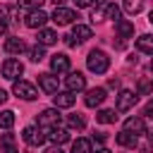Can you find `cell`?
I'll list each match as a JSON object with an SVG mask.
<instances>
[{"label": "cell", "instance_id": "obj_20", "mask_svg": "<svg viewBox=\"0 0 153 153\" xmlns=\"http://www.w3.org/2000/svg\"><path fill=\"white\" fill-rule=\"evenodd\" d=\"M57 41V33L53 29H38V43L41 45H53Z\"/></svg>", "mask_w": 153, "mask_h": 153}, {"label": "cell", "instance_id": "obj_21", "mask_svg": "<svg viewBox=\"0 0 153 153\" xmlns=\"http://www.w3.org/2000/svg\"><path fill=\"white\" fill-rule=\"evenodd\" d=\"M117 33H120L122 38L134 36V24H131V22H127V19H117Z\"/></svg>", "mask_w": 153, "mask_h": 153}, {"label": "cell", "instance_id": "obj_36", "mask_svg": "<svg viewBox=\"0 0 153 153\" xmlns=\"http://www.w3.org/2000/svg\"><path fill=\"white\" fill-rule=\"evenodd\" d=\"M93 141H96V143H103V141H105V134H100V131L93 134Z\"/></svg>", "mask_w": 153, "mask_h": 153}, {"label": "cell", "instance_id": "obj_31", "mask_svg": "<svg viewBox=\"0 0 153 153\" xmlns=\"http://www.w3.org/2000/svg\"><path fill=\"white\" fill-rule=\"evenodd\" d=\"M12 143H14V136L12 134H2L0 136V146H12Z\"/></svg>", "mask_w": 153, "mask_h": 153}, {"label": "cell", "instance_id": "obj_11", "mask_svg": "<svg viewBox=\"0 0 153 153\" xmlns=\"http://www.w3.org/2000/svg\"><path fill=\"white\" fill-rule=\"evenodd\" d=\"M105 100V88H88L86 91V96H84V103H86V108H98L100 103Z\"/></svg>", "mask_w": 153, "mask_h": 153}, {"label": "cell", "instance_id": "obj_15", "mask_svg": "<svg viewBox=\"0 0 153 153\" xmlns=\"http://www.w3.org/2000/svg\"><path fill=\"white\" fill-rule=\"evenodd\" d=\"M124 129L139 136V134H146V122H143L141 117H129V120L124 122Z\"/></svg>", "mask_w": 153, "mask_h": 153}, {"label": "cell", "instance_id": "obj_33", "mask_svg": "<svg viewBox=\"0 0 153 153\" xmlns=\"http://www.w3.org/2000/svg\"><path fill=\"white\" fill-rule=\"evenodd\" d=\"M5 33H7V19L0 14V36H5Z\"/></svg>", "mask_w": 153, "mask_h": 153}, {"label": "cell", "instance_id": "obj_23", "mask_svg": "<svg viewBox=\"0 0 153 153\" xmlns=\"http://www.w3.org/2000/svg\"><path fill=\"white\" fill-rule=\"evenodd\" d=\"M12 127H14V112L2 110L0 112V129H12Z\"/></svg>", "mask_w": 153, "mask_h": 153}, {"label": "cell", "instance_id": "obj_9", "mask_svg": "<svg viewBox=\"0 0 153 153\" xmlns=\"http://www.w3.org/2000/svg\"><path fill=\"white\" fill-rule=\"evenodd\" d=\"M67 91H72V93H76V91H84L86 88V76L81 74V72H69V76H67Z\"/></svg>", "mask_w": 153, "mask_h": 153}, {"label": "cell", "instance_id": "obj_12", "mask_svg": "<svg viewBox=\"0 0 153 153\" xmlns=\"http://www.w3.org/2000/svg\"><path fill=\"white\" fill-rule=\"evenodd\" d=\"M74 100H76V96H74L72 91H57V93L53 96L55 108H72V105H74Z\"/></svg>", "mask_w": 153, "mask_h": 153}, {"label": "cell", "instance_id": "obj_2", "mask_svg": "<svg viewBox=\"0 0 153 153\" xmlns=\"http://www.w3.org/2000/svg\"><path fill=\"white\" fill-rule=\"evenodd\" d=\"M38 127L41 129H53V127H60V122H62V115H60V110L57 108H48V110H43L41 115H38Z\"/></svg>", "mask_w": 153, "mask_h": 153}, {"label": "cell", "instance_id": "obj_44", "mask_svg": "<svg viewBox=\"0 0 153 153\" xmlns=\"http://www.w3.org/2000/svg\"><path fill=\"white\" fill-rule=\"evenodd\" d=\"M96 2H98V5H103V2H105V0H96Z\"/></svg>", "mask_w": 153, "mask_h": 153}, {"label": "cell", "instance_id": "obj_17", "mask_svg": "<svg viewBox=\"0 0 153 153\" xmlns=\"http://www.w3.org/2000/svg\"><path fill=\"white\" fill-rule=\"evenodd\" d=\"M72 36H74L79 43H84V41H88V38L93 36V31H91V26H86V24H74Z\"/></svg>", "mask_w": 153, "mask_h": 153}, {"label": "cell", "instance_id": "obj_28", "mask_svg": "<svg viewBox=\"0 0 153 153\" xmlns=\"http://www.w3.org/2000/svg\"><path fill=\"white\" fill-rule=\"evenodd\" d=\"M29 55H31V60H33V62H41V60L45 57V50H43V45L38 43V45H33V48H31V53H29Z\"/></svg>", "mask_w": 153, "mask_h": 153}, {"label": "cell", "instance_id": "obj_5", "mask_svg": "<svg viewBox=\"0 0 153 153\" xmlns=\"http://www.w3.org/2000/svg\"><path fill=\"white\" fill-rule=\"evenodd\" d=\"M136 100H139V93H136V91L122 88L120 96H117V110H120V112H127V110H131V108L136 105Z\"/></svg>", "mask_w": 153, "mask_h": 153}, {"label": "cell", "instance_id": "obj_38", "mask_svg": "<svg viewBox=\"0 0 153 153\" xmlns=\"http://www.w3.org/2000/svg\"><path fill=\"white\" fill-rule=\"evenodd\" d=\"M45 153H65V151H62V148H60V146H50V148H48V151H45Z\"/></svg>", "mask_w": 153, "mask_h": 153}, {"label": "cell", "instance_id": "obj_27", "mask_svg": "<svg viewBox=\"0 0 153 153\" xmlns=\"http://www.w3.org/2000/svg\"><path fill=\"white\" fill-rule=\"evenodd\" d=\"M43 2L45 0H17V5L19 7H26V10H41Z\"/></svg>", "mask_w": 153, "mask_h": 153}, {"label": "cell", "instance_id": "obj_14", "mask_svg": "<svg viewBox=\"0 0 153 153\" xmlns=\"http://www.w3.org/2000/svg\"><path fill=\"white\" fill-rule=\"evenodd\" d=\"M55 146H60V143H67L69 141V134H67V129H62V127H53V129H48V134H45Z\"/></svg>", "mask_w": 153, "mask_h": 153}, {"label": "cell", "instance_id": "obj_16", "mask_svg": "<svg viewBox=\"0 0 153 153\" xmlns=\"http://www.w3.org/2000/svg\"><path fill=\"white\" fill-rule=\"evenodd\" d=\"M24 48H26V45H24V41H22L19 36H12V38L5 41V53H10V55H19Z\"/></svg>", "mask_w": 153, "mask_h": 153}, {"label": "cell", "instance_id": "obj_40", "mask_svg": "<svg viewBox=\"0 0 153 153\" xmlns=\"http://www.w3.org/2000/svg\"><path fill=\"white\" fill-rule=\"evenodd\" d=\"M50 2H53V5H55V7H60V5H62V2H65V0H50Z\"/></svg>", "mask_w": 153, "mask_h": 153}, {"label": "cell", "instance_id": "obj_29", "mask_svg": "<svg viewBox=\"0 0 153 153\" xmlns=\"http://www.w3.org/2000/svg\"><path fill=\"white\" fill-rule=\"evenodd\" d=\"M105 19H120V7L117 5H108L105 7Z\"/></svg>", "mask_w": 153, "mask_h": 153}, {"label": "cell", "instance_id": "obj_37", "mask_svg": "<svg viewBox=\"0 0 153 153\" xmlns=\"http://www.w3.org/2000/svg\"><path fill=\"white\" fill-rule=\"evenodd\" d=\"M2 148H5V153H19V151H17V146H14V143H12V146H2Z\"/></svg>", "mask_w": 153, "mask_h": 153}, {"label": "cell", "instance_id": "obj_34", "mask_svg": "<svg viewBox=\"0 0 153 153\" xmlns=\"http://www.w3.org/2000/svg\"><path fill=\"white\" fill-rule=\"evenodd\" d=\"M65 43H67V45H69V48H74V45H76V43H79V41H76V38H74V36H72V33H69V36H65Z\"/></svg>", "mask_w": 153, "mask_h": 153}, {"label": "cell", "instance_id": "obj_43", "mask_svg": "<svg viewBox=\"0 0 153 153\" xmlns=\"http://www.w3.org/2000/svg\"><path fill=\"white\" fill-rule=\"evenodd\" d=\"M148 139H151V141H153V131H148Z\"/></svg>", "mask_w": 153, "mask_h": 153}, {"label": "cell", "instance_id": "obj_13", "mask_svg": "<svg viewBox=\"0 0 153 153\" xmlns=\"http://www.w3.org/2000/svg\"><path fill=\"white\" fill-rule=\"evenodd\" d=\"M50 69H53L55 74H60V72H69V57L62 55V53L53 55V57H50Z\"/></svg>", "mask_w": 153, "mask_h": 153}, {"label": "cell", "instance_id": "obj_3", "mask_svg": "<svg viewBox=\"0 0 153 153\" xmlns=\"http://www.w3.org/2000/svg\"><path fill=\"white\" fill-rule=\"evenodd\" d=\"M12 91H14V96H17V98H24V100H36V98H38L36 86H33V84H29V81H24V79H17V81H14V86H12Z\"/></svg>", "mask_w": 153, "mask_h": 153}, {"label": "cell", "instance_id": "obj_18", "mask_svg": "<svg viewBox=\"0 0 153 153\" xmlns=\"http://www.w3.org/2000/svg\"><path fill=\"white\" fill-rule=\"evenodd\" d=\"M115 141L120 143V146H127V148H134L136 146V134H131V131H120L117 136H115Z\"/></svg>", "mask_w": 153, "mask_h": 153}, {"label": "cell", "instance_id": "obj_45", "mask_svg": "<svg viewBox=\"0 0 153 153\" xmlns=\"http://www.w3.org/2000/svg\"><path fill=\"white\" fill-rule=\"evenodd\" d=\"M151 72H153V62H151Z\"/></svg>", "mask_w": 153, "mask_h": 153}, {"label": "cell", "instance_id": "obj_35", "mask_svg": "<svg viewBox=\"0 0 153 153\" xmlns=\"http://www.w3.org/2000/svg\"><path fill=\"white\" fill-rule=\"evenodd\" d=\"M91 2H93V0H74V5H76V7H88Z\"/></svg>", "mask_w": 153, "mask_h": 153}, {"label": "cell", "instance_id": "obj_10", "mask_svg": "<svg viewBox=\"0 0 153 153\" xmlns=\"http://www.w3.org/2000/svg\"><path fill=\"white\" fill-rule=\"evenodd\" d=\"M38 84H41V88H43L45 93H57V86H60V81H57V76H55L53 72L38 74Z\"/></svg>", "mask_w": 153, "mask_h": 153}, {"label": "cell", "instance_id": "obj_24", "mask_svg": "<svg viewBox=\"0 0 153 153\" xmlns=\"http://www.w3.org/2000/svg\"><path fill=\"white\" fill-rule=\"evenodd\" d=\"M72 153H91V141L88 139H76L72 143Z\"/></svg>", "mask_w": 153, "mask_h": 153}, {"label": "cell", "instance_id": "obj_32", "mask_svg": "<svg viewBox=\"0 0 153 153\" xmlns=\"http://www.w3.org/2000/svg\"><path fill=\"white\" fill-rule=\"evenodd\" d=\"M143 115H146V117H151V120H153V98H151V100H148V103H146V108H143Z\"/></svg>", "mask_w": 153, "mask_h": 153}, {"label": "cell", "instance_id": "obj_8", "mask_svg": "<svg viewBox=\"0 0 153 153\" xmlns=\"http://www.w3.org/2000/svg\"><path fill=\"white\" fill-rule=\"evenodd\" d=\"M48 19H50V17H48V14L43 12V10H31V12L26 14V19H24V24H26L29 29H43Z\"/></svg>", "mask_w": 153, "mask_h": 153}, {"label": "cell", "instance_id": "obj_7", "mask_svg": "<svg viewBox=\"0 0 153 153\" xmlns=\"http://www.w3.org/2000/svg\"><path fill=\"white\" fill-rule=\"evenodd\" d=\"M57 26H65V24H72L74 19H76V12L74 10H67V7H55V12H53V17H50Z\"/></svg>", "mask_w": 153, "mask_h": 153}, {"label": "cell", "instance_id": "obj_19", "mask_svg": "<svg viewBox=\"0 0 153 153\" xmlns=\"http://www.w3.org/2000/svg\"><path fill=\"white\" fill-rule=\"evenodd\" d=\"M136 48H139L141 53H148V55H153V36H151V33H143V36H139V38H136Z\"/></svg>", "mask_w": 153, "mask_h": 153}, {"label": "cell", "instance_id": "obj_25", "mask_svg": "<svg viewBox=\"0 0 153 153\" xmlns=\"http://www.w3.org/2000/svg\"><path fill=\"white\" fill-rule=\"evenodd\" d=\"M96 120H98L100 124H112V122L117 120V115H115V110H100V112L96 115Z\"/></svg>", "mask_w": 153, "mask_h": 153}, {"label": "cell", "instance_id": "obj_42", "mask_svg": "<svg viewBox=\"0 0 153 153\" xmlns=\"http://www.w3.org/2000/svg\"><path fill=\"white\" fill-rule=\"evenodd\" d=\"M148 22H151V24H153V10H151V14H148Z\"/></svg>", "mask_w": 153, "mask_h": 153}, {"label": "cell", "instance_id": "obj_30", "mask_svg": "<svg viewBox=\"0 0 153 153\" xmlns=\"http://www.w3.org/2000/svg\"><path fill=\"white\" fill-rule=\"evenodd\" d=\"M136 93H153V81H148V79L139 81V91Z\"/></svg>", "mask_w": 153, "mask_h": 153}, {"label": "cell", "instance_id": "obj_6", "mask_svg": "<svg viewBox=\"0 0 153 153\" xmlns=\"http://www.w3.org/2000/svg\"><path fill=\"white\" fill-rule=\"evenodd\" d=\"M22 139H24L29 146H41L48 136L43 134V129H41V127H26V129L22 131Z\"/></svg>", "mask_w": 153, "mask_h": 153}, {"label": "cell", "instance_id": "obj_26", "mask_svg": "<svg viewBox=\"0 0 153 153\" xmlns=\"http://www.w3.org/2000/svg\"><path fill=\"white\" fill-rule=\"evenodd\" d=\"M124 10L129 14H139L143 10V0H124Z\"/></svg>", "mask_w": 153, "mask_h": 153}, {"label": "cell", "instance_id": "obj_4", "mask_svg": "<svg viewBox=\"0 0 153 153\" xmlns=\"http://www.w3.org/2000/svg\"><path fill=\"white\" fill-rule=\"evenodd\" d=\"M22 72H24V65H22L19 60H14V57H7V60L2 62V76H5V79H10V81H17V79L22 76Z\"/></svg>", "mask_w": 153, "mask_h": 153}, {"label": "cell", "instance_id": "obj_22", "mask_svg": "<svg viewBox=\"0 0 153 153\" xmlns=\"http://www.w3.org/2000/svg\"><path fill=\"white\" fill-rule=\"evenodd\" d=\"M67 127L79 131V129H84V127H86V120H84L79 112H76V115H67Z\"/></svg>", "mask_w": 153, "mask_h": 153}, {"label": "cell", "instance_id": "obj_1", "mask_svg": "<svg viewBox=\"0 0 153 153\" xmlns=\"http://www.w3.org/2000/svg\"><path fill=\"white\" fill-rule=\"evenodd\" d=\"M86 67H88L93 74H105L108 67H110V57H108L103 50H91L88 57H86Z\"/></svg>", "mask_w": 153, "mask_h": 153}, {"label": "cell", "instance_id": "obj_39", "mask_svg": "<svg viewBox=\"0 0 153 153\" xmlns=\"http://www.w3.org/2000/svg\"><path fill=\"white\" fill-rule=\"evenodd\" d=\"M5 100H7V93H5V91H2V88H0V105H2V103H5Z\"/></svg>", "mask_w": 153, "mask_h": 153}, {"label": "cell", "instance_id": "obj_41", "mask_svg": "<svg viewBox=\"0 0 153 153\" xmlns=\"http://www.w3.org/2000/svg\"><path fill=\"white\" fill-rule=\"evenodd\" d=\"M91 153H93V151H91ZM96 153H110V151H108V148H98Z\"/></svg>", "mask_w": 153, "mask_h": 153}]
</instances>
